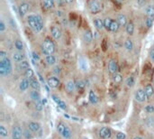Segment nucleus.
<instances>
[{
    "instance_id": "bf43d9fd",
    "label": "nucleus",
    "mask_w": 154,
    "mask_h": 139,
    "mask_svg": "<svg viewBox=\"0 0 154 139\" xmlns=\"http://www.w3.org/2000/svg\"><path fill=\"white\" fill-rule=\"evenodd\" d=\"M98 1H101V0H98Z\"/></svg>"
},
{
    "instance_id": "c756f323",
    "label": "nucleus",
    "mask_w": 154,
    "mask_h": 139,
    "mask_svg": "<svg viewBox=\"0 0 154 139\" xmlns=\"http://www.w3.org/2000/svg\"><path fill=\"white\" fill-rule=\"evenodd\" d=\"M89 99L91 104H96L98 102V97L94 90H90L89 94Z\"/></svg>"
},
{
    "instance_id": "473e14b6",
    "label": "nucleus",
    "mask_w": 154,
    "mask_h": 139,
    "mask_svg": "<svg viewBox=\"0 0 154 139\" xmlns=\"http://www.w3.org/2000/svg\"><path fill=\"white\" fill-rule=\"evenodd\" d=\"M120 25L118 24V22L116 20H113L112 22V25L110 26V29H109V32H112V33H116L118 32V30L120 29Z\"/></svg>"
},
{
    "instance_id": "cd10ccee",
    "label": "nucleus",
    "mask_w": 154,
    "mask_h": 139,
    "mask_svg": "<svg viewBox=\"0 0 154 139\" xmlns=\"http://www.w3.org/2000/svg\"><path fill=\"white\" fill-rule=\"evenodd\" d=\"M17 68H18V70H19V71H21V72H25L27 69L30 68V62L28 61L24 60V61H23V62L18 63V66H17Z\"/></svg>"
},
{
    "instance_id": "603ef678",
    "label": "nucleus",
    "mask_w": 154,
    "mask_h": 139,
    "mask_svg": "<svg viewBox=\"0 0 154 139\" xmlns=\"http://www.w3.org/2000/svg\"><path fill=\"white\" fill-rule=\"evenodd\" d=\"M7 58V53L6 51H0V61H2L4 59Z\"/></svg>"
},
{
    "instance_id": "9b49d317",
    "label": "nucleus",
    "mask_w": 154,
    "mask_h": 139,
    "mask_svg": "<svg viewBox=\"0 0 154 139\" xmlns=\"http://www.w3.org/2000/svg\"><path fill=\"white\" fill-rule=\"evenodd\" d=\"M78 67H79V69L81 70V71L84 72H89V61L86 58H84V57H80L78 59Z\"/></svg>"
},
{
    "instance_id": "de8ad7c7",
    "label": "nucleus",
    "mask_w": 154,
    "mask_h": 139,
    "mask_svg": "<svg viewBox=\"0 0 154 139\" xmlns=\"http://www.w3.org/2000/svg\"><path fill=\"white\" fill-rule=\"evenodd\" d=\"M115 136L116 139H126V135L123 132H117Z\"/></svg>"
},
{
    "instance_id": "c03bdc74",
    "label": "nucleus",
    "mask_w": 154,
    "mask_h": 139,
    "mask_svg": "<svg viewBox=\"0 0 154 139\" xmlns=\"http://www.w3.org/2000/svg\"><path fill=\"white\" fill-rule=\"evenodd\" d=\"M144 111H145L147 114L154 113V106H153V105H147V106L144 108Z\"/></svg>"
},
{
    "instance_id": "dca6fc26",
    "label": "nucleus",
    "mask_w": 154,
    "mask_h": 139,
    "mask_svg": "<svg viewBox=\"0 0 154 139\" xmlns=\"http://www.w3.org/2000/svg\"><path fill=\"white\" fill-rule=\"evenodd\" d=\"M108 71L111 74H114L117 73L118 72V64L117 62L114 59H111L108 62Z\"/></svg>"
},
{
    "instance_id": "79ce46f5",
    "label": "nucleus",
    "mask_w": 154,
    "mask_h": 139,
    "mask_svg": "<svg viewBox=\"0 0 154 139\" xmlns=\"http://www.w3.org/2000/svg\"><path fill=\"white\" fill-rule=\"evenodd\" d=\"M24 139H32L33 135H32V132L29 129V128H26L24 130Z\"/></svg>"
},
{
    "instance_id": "6ab92c4d",
    "label": "nucleus",
    "mask_w": 154,
    "mask_h": 139,
    "mask_svg": "<svg viewBox=\"0 0 154 139\" xmlns=\"http://www.w3.org/2000/svg\"><path fill=\"white\" fill-rule=\"evenodd\" d=\"M144 91H145V94L147 96V98H150L154 96V87L152 84H146L145 87H144Z\"/></svg>"
},
{
    "instance_id": "72a5a7b5",
    "label": "nucleus",
    "mask_w": 154,
    "mask_h": 139,
    "mask_svg": "<svg viewBox=\"0 0 154 139\" xmlns=\"http://www.w3.org/2000/svg\"><path fill=\"white\" fill-rule=\"evenodd\" d=\"M0 136L6 139L8 137V131L7 128L4 125H0Z\"/></svg>"
},
{
    "instance_id": "20e7f679",
    "label": "nucleus",
    "mask_w": 154,
    "mask_h": 139,
    "mask_svg": "<svg viewBox=\"0 0 154 139\" xmlns=\"http://www.w3.org/2000/svg\"><path fill=\"white\" fill-rule=\"evenodd\" d=\"M88 7H89V12L93 14L100 13L103 8L102 4L100 3V1H98V0H89Z\"/></svg>"
},
{
    "instance_id": "58836bf2",
    "label": "nucleus",
    "mask_w": 154,
    "mask_h": 139,
    "mask_svg": "<svg viewBox=\"0 0 154 139\" xmlns=\"http://www.w3.org/2000/svg\"><path fill=\"white\" fill-rule=\"evenodd\" d=\"M135 84V79L132 76H129L126 80H125V85L128 87V88H132Z\"/></svg>"
},
{
    "instance_id": "f8f14e48",
    "label": "nucleus",
    "mask_w": 154,
    "mask_h": 139,
    "mask_svg": "<svg viewBox=\"0 0 154 139\" xmlns=\"http://www.w3.org/2000/svg\"><path fill=\"white\" fill-rule=\"evenodd\" d=\"M12 59L14 62H17V63H19L25 60V54L24 53V51H15V53L13 54L12 55Z\"/></svg>"
},
{
    "instance_id": "f03ea898",
    "label": "nucleus",
    "mask_w": 154,
    "mask_h": 139,
    "mask_svg": "<svg viewBox=\"0 0 154 139\" xmlns=\"http://www.w3.org/2000/svg\"><path fill=\"white\" fill-rule=\"evenodd\" d=\"M42 51L45 55L53 54L56 51V46L54 42L49 37H46L42 43Z\"/></svg>"
},
{
    "instance_id": "c9c22d12",
    "label": "nucleus",
    "mask_w": 154,
    "mask_h": 139,
    "mask_svg": "<svg viewBox=\"0 0 154 139\" xmlns=\"http://www.w3.org/2000/svg\"><path fill=\"white\" fill-rule=\"evenodd\" d=\"M75 84H76L77 90H83L85 89V87H86V84H85L83 80H77L75 81Z\"/></svg>"
},
{
    "instance_id": "423d86ee",
    "label": "nucleus",
    "mask_w": 154,
    "mask_h": 139,
    "mask_svg": "<svg viewBox=\"0 0 154 139\" xmlns=\"http://www.w3.org/2000/svg\"><path fill=\"white\" fill-rule=\"evenodd\" d=\"M30 10V4L26 1H23L18 5V13L21 17H24L28 14Z\"/></svg>"
},
{
    "instance_id": "f704fd0d",
    "label": "nucleus",
    "mask_w": 154,
    "mask_h": 139,
    "mask_svg": "<svg viewBox=\"0 0 154 139\" xmlns=\"http://www.w3.org/2000/svg\"><path fill=\"white\" fill-rule=\"evenodd\" d=\"M113 81L115 83V84H119L123 81V75L121 73H114L113 74Z\"/></svg>"
},
{
    "instance_id": "3c124183",
    "label": "nucleus",
    "mask_w": 154,
    "mask_h": 139,
    "mask_svg": "<svg viewBox=\"0 0 154 139\" xmlns=\"http://www.w3.org/2000/svg\"><path fill=\"white\" fill-rule=\"evenodd\" d=\"M32 57L33 61H36V62H38V61L40 60V55H39V54L36 53L35 51H32Z\"/></svg>"
},
{
    "instance_id": "ea45409f",
    "label": "nucleus",
    "mask_w": 154,
    "mask_h": 139,
    "mask_svg": "<svg viewBox=\"0 0 154 139\" xmlns=\"http://www.w3.org/2000/svg\"><path fill=\"white\" fill-rule=\"evenodd\" d=\"M153 22H154V18H151V17H148L146 16L144 19V25L146 26V28H150L153 25Z\"/></svg>"
},
{
    "instance_id": "6e6d98bb",
    "label": "nucleus",
    "mask_w": 154,
    "mask_h": 139,
    "mask_svg": "<svg viewBox=\"0 0 154 139\" xmlns=\"http://www.w3.org/2000/svg\"><path fill=\"white\" fill-rule=\"evenodd\" d=\"M133 139H143V138L142 136H140V135H136V136L133 137Z\"/></svg>"
},
{
    "instance_id": "b1692460",
    "label": "nucleus",
    "mask_w": 154,
    "mask_h": 139,
    "mask_svg": "<svg viewBox=\"0 0 154 139\" xmlns=\"http://www.w3.org/2000/svg\"><path fill=\"white\" fill-rule=\"evenodd\" d=\"M51 98H53V100L56 102V104H57L58 107H59L60 109H63V110L67 109V105H66V103H65L63 100H61L59 97H57V96H55V95H53V96H51Z\"/></svg>"
},
{
    "instance_id": "5fc2aeb1",
    "label": "nucleus",
    "mask_w": 154,
    "mask_h": 139,
    "mask_svg": "<svg viewBox=\"0 0 154 139\" xmlns=\"http://www.w3.org/2000/svg\"><path fill=\"white\" fill-rule=\"evenodd\" d=\"M63 3L68 5V6H72L75 3V0H62Z\"/></svg>"
},
{
    "instance_id": "37998d69",
    "label": "nucleus",
    "mask_w": 154,
    "mask_h": 139,
    "mask_svg": "<svg viewBox=\"0 0 154 139\" xmlns=\"http://www.w3.org/2000/svg\"><path fill=\"white\" fill-rule=\"evenodd\" d=\"M66 126L67 125H65L64 123H62V122H60L58 125H57V131H58V133L61 135V134L63 133V131H64V129H65V127H66Z\"/></svg>"
},
{
    "instance_id": "e433bc0d",
    "label": "nucleus",
    "mask_w": 154,
    "mask_h": 139,
    "mask_svg": "<svg viewBox=\"0 0 154 139\" xmlns=\"http://www.w3.org/2000/svg\"><path fill=\"white\" fill-rule=\"evenodd\" d=\"M113 20H114V19H112L110 16H107V17H105V19H104L105 29H107V31H109V29H110V26H111V25H112Z\"/></svg>"
},
{
    "instance_id": "8fccbe9b",
    "label": "nucleus",
    "mask_w": 154,
    "mask_h": 139,
    "mask_svg": "<svg viewBox=\"0 0 154 139\" xmlns=\"http://www.w3.org/2000/svg\"><path fill=\"white\" fill-rule=\"evenodd\" d=\"M147 125H148V127H154V118L153 117H149V118H147Z\"/></svg>"
},
{
    "instance_id": "9d476101",
    "label": "nucleus",
    "mask_w": 154,
    "mask_h": 139,
    "mask_svg": "<svg viewBox=\"0 0 154 139\" xmlns=\"http://www.w3.org/2000/svg\"><path fill=\"white\" fill-rule=\"evenodd\" d=\"M112 136V130L110 127H104L99 130V137L101 139H109Z\"/></svg>"
},
{
    "instance_id": "39448f33",
    "label": "nucleus",
    "mask_w": 154,
    "mask_h": 139,
    "mask_svg": "<svg viewBox=\"0 0 154 139\" xmlns=\"http://www.w3.org/2000/svg\"><path fill=\"white\" fill-rule=\"evenodd\" d=\"M24 130L21 128L20 126L14 125L11 130V137L12 139H22L24 137Z\"/></svg>"
},
{
    "instance_id": "4468645a",
    "label": "nucleus",
    "mask_w": 154,
    "mask_h": 139,
    "mask_svg": "<svg viewBox=\"0 0 154 139\" xmlns=\"http://www.w3.org/2000/svg\"><path fill=\"white\" fill-rule=\"evenodd\" d=\"M93 24L97 31H103L105 29V25H104V19L100 18V17H95L93 19Z\"/></svg>"
},
{
    "instance_id": "aec40b11",
    "label": "nucleus",
    "mask_w": 154,
    "mask_h": 139,
    "mask_svg": "<svg viewBox=\"0 0 154 139\" xmlns=\"http://www.w3.org/2000/svg\"><path fill=\"white\" fill-rule=\"evenodd\" d=\"M30 81V87L32 90H40L41 89V84L38 80V79L36 77H32L29 80Z\"/></svg>"
},
{
    "instance_id": "f3484780",
    "label": "nucleus",
    "mask_w": 154,
    "mask_h": 139,
    "mask_svg": "<svg viewBox=\"0 0 154 139\" xmlns=\"http://www.w3.org/2000/svg\"><path fill=\"white\" fill-rule=\"evenodd\" d=\"M65 89L67 90L68 93H74V91L77 90L76 88V84H75V81L72 80H68L65 84Z\"/></svg>"
},
{
    "instance_id": "a211bd4d",
    "label": "nucleus",
    "mask_w": 154,
    "mask_h": 139,
    "mask_svg": "<svg viewBox=\"0 0 154 139\" xmlns=\"http://www.w3.org/2000/svg\"><path fill=\"white\" fill-rule=\"evenodd\" d=\"M28 128L32 133H37L41 130V125L36 121H31V122L28 123Z\"/></svg>"
},
{
    "instance_id": "4c0bfd02",
    "label": "nucleus",
    "mask_w": 154,
    "mask_h": 139,
    "mask_svg": "<svg viewBox=\"0 0 154 139\" xmlns=\"http://www.w3.org/2000/svg\"><path fill=\"white\" fill-rule=\"evenodd\" d=\"M24 78H26V79H28V80H30L31 78L34 77V72H33V70H32V68L27 69L25 72H24Z\"/></svg>"
},
{
    "instance_id": "7c9ffc66",
    "label": "nucleus",
    "mask_w": 154,
    "mask_h": 139,
    "mask_svg": "<svg viewBox=\"0 0 154 139\" xmlns=\"http://www.w3.org/2000/svg\"><path fill=\"white\" fill-rule=\"evenodd\" d=\"M30 97L33 100V101H39L41 100V95L39 93V90H32L31 92H30Z\"/></svg>"
},
{
    "instance_id": "bb28decb",
    "label": "nucleus",
    "mask_w": 154,
    "mask_h": 139,
    "mask_svg": "<svg viewBox=\"0 0 154 139\" xmlns=\"http://www.w3.org/2000/svg\"><path fill=\"white\" fill-rule=\"evenodd\" d=\"M134 30H135V25H134V23L132 21H129V23L127 24V25L125 26V32L128 35H132L133 33H134Z\"/></svg>"
},
{
    "instance_id": "1a4fd4ad",
    "label": "nucleus",
    "mask_w": 154,
    "mask_h": 139,
    "mask_svg": "<svg viewBox=\"0 0 154 139\" xmlns=\"http://www.w3.org/2000/svg\"><path fill=\"white\" fill-rule=\"evenodd\" d=\"M134 98H135L136 101H138L140 103L144 102L147 99V96L145 94L144 90H142V89H138V90H137L135 91V94H134Z\"/></svg>"
},
{
    "instance_id": "7ed1b4c3",
    "label": "nucleus",
    "mask_w": 154,
    "mask_h": 139,
    "mask_svg": "<svg viewBox=\"0 0 154 139\" xmlns=\"http://www.w3.org/2000/svg\"><path fill=\"white\" fill-rule=\"evenodd\" d=\"M12 72V62L11 60L7 57L2 61H0V75L7 76Z\"/></svg>"
},
{
    "instance_id": "393cba45",
    "label": "nucleus",
    "mask_w": 154,
    "mask_h": 139,
    "mask_svg": "<svg viewBox=\"0 0 154 139\" xmlns=\"http://www.w3.org/2000/svg\"><path fill=\"white\" fill-rule=\"evenodd\" d=\"M124 49L127 51H132L134 48V44H133V42L131 38H126L124 43Z\"/></svg>"
},
{
    "instance_id": "6e6552de",
    "label": "nucleus",
    "mask_w": 154,
    "mask_h": 139,
    "mask_svg": "<svg viewBox=\"0 0 154 139\" xmlns=\"http://www.w3.org/2000/svg\"><path fill=\"white\" fill-rule=\"evenodd\" d=\"M60 84V80L57 76H50V78L47 79V85L50 88L53 89H57Z\"/></svg>"
},
{
    "instance_id": "412c9836",
    "label": "nucleus",
    "mask_w": 154,
    "mask_h": 139,
    "mask_svg": "<svg viewBox=\"0 0 154 139\" xmlns=\"http://www.w3.org/2000/svg\"><path fill=\"white\" fill-rule=\"evenodd\" d=\"M45 62L48 66H55L57 62V59L53 54H49L45 56Z\"/></svg>"
},
{
    "instance_id": "ddd939ff",
    "label": "nucleus",
    "mask_w": 154,
    "mask_h": 139,
    "mask_svg": "<svg viewBox=\"0 0 154 139\" xmlns=\"http://www.w3.org/2000/svg\"><path fill=\"white\" fill-rule=\"evenodd\" d=\"M115 20L118 22V24L120 25V26H121V27H125L127 25V24L129 23L127 16L124 14H117Z\"/></svg>"
},
{
    "instance_id": "4d7b16f0",
    "label": "nucleus",
    "mask_w": 154,
    "mask_h": 139,
    "mask_svg": "<svg viewBox=\"0 0 154 139\" xmlns=\"http://www.w3.org/2000/svg\"><path fill=\"white\" fill-rule=\"evenodd\" d=\"M152 85H153V87H154V80H153V82H152Z\"/></svg>"
},
{
    "instance_id": "a19ab883",
    "label": "nucleus",
    "mask_w": 154,
    "mask_h": 139,
    "mask_svg": "<svg viewBox=\"0 0 154 139\" xmlns=\"http://www.w3.org/2000/svg\"><path fill=\"white\" fill-rule=\"evenodd\" d=\"M136 6L140 8H144L148 5V0H135Z\"/></svg>"
},
{
    "instance_id": "2eb2a0df",
    "label": "nucleus",
    "mask_w": 154,
    "mask_h": 139,
    "mask_svg": "<svg viewBox=\"0 0 154 139\" xmlns=\"http://www.w3.org/2000/svg\"><path fill=\"white\" fill-rule=\"evenodd\" d=\"M83 41L87 44H89L93 42V33L90 29L85 30L83 33Z\"/></svg>"
},
{
    "instance_id": "a18cd8bd",
    "label": "nucleus",
    "mask_w": 154,
    "mask_h": 139,
    "mask_svg": "<svg viewBox=\"0 0 154 139\" xmlns=\"http://www.w3.org/2000/svg\"><path fill=\"white\" fill-rule=\"evenodd\" d=\"M35 109L38 111H42L43 109V103L41 100L35 102Z\"/></svg>"
},
{
    "instance_id": "09e8293b",
    "label": "nucleus",
    "mask_w": 154,
    "mask_h": 139,
    "mask_svg": "<svg viewBox=\"0 0 154 139\" xmlns=\"http://www.w3.org/2000/svg\"><path fill=\"white\" fill-rule=\"evenodd\" d=\"M6 29V23L4 22V20L0 21V33H4Z\"/></svg>"
},
{
    "instance_id": "13d9d810",
    "label": "nucleus",
    "mask_w": 154,
    "mask_h": 139,
    "mask_svg": "<svg viewBox=\"0 0 154 139\" xmlns=\"http://www.w3.org/2000/svg\"><path fill=\"white\" fill-rule=\"evenodd\" d=\"M83 139H88V138H87V137H84Z\"/></svg>"
},
{
    "instance_id": "2f4dec72",
    "label": "nucleus",
    "mask_w": 154,
    "mask_h": 139,
    "mask_svg": "<svg viewBox=\"0 0 154 139\" xmlns=\"http://www.w3.org/2000/svg\"><path fill=\"white\" fill-rule=\"evenodd\" d=\"M71 135H72V134H71V128L68 127V126H66V127H65L63 133L61 134V136H62L64 139H71Z\"/></svg>"
},
{
    "instance_id": "c85d7f7f",
    "label": "nucleus",
    "mask_w": 154,
    "mask_h": 139,
    "mask_svg": "<svg viewBox=\"0 0 154 139\" xmlns=\"http://www.w3.org/2000/svg\"><path fill=\"white\" fill-rule=\"evenodd\" d=\"M14 47L16 49V51H24V43L21 39H15L14 40Z\"/></svg>"
},
{
    "instance_id": "a878e982",
    "label": "nucleus",
    "mask_w": 154,
    "mask_h": 139,
    "mask_svg": "<svg viewBox=\"0 0 154 139\" xmlns=\"http://www.w3.org/2000/svg\"><path fill=\"white\" fill-rule=\"evenodd\" d=\"M144 12L146 16L154 18V5H147V7H144Z\"/></svg>"
},
{
    "instance_id": "49530a36",
    "label": "nucleus",
    "mask_w": 154,
    "mask_h": 139,
    "mask_svg": "<svg viewBox=\"0 0 154 139\" xmlns=\"http://www.w3.org/2000/svg\"><path fill=\"white\" fill-rule=\"evenodd\" d=\"M53 73L56 75V76H58V75H60V72H61V69H60V66H58V65H55L54 66V68H53Z\"/></svg>"
},
{
    "instance_id": "0eeeda50",
    "label": "nucleus",
    "mask_w": 154,
    "mask_h": 139,
    "mask_svg": "<svg viewBox=\"0 0 154 139\" xmlns=\"http://www.w3.org/2000/svg\"><path fill=\"white\" fill-rule=\"evenodd\" d=\"M50 35L54 40L58 41L61 38L62 36V31L60 29V27H59L58 25H53L50 29Z\"/></svg>"
},
{
    "instance_id": "f257e3e1",
    "label": "nucleus",
    "mask_w": 154,
    "mask_h": 139,
    "mask_svg": "<svg viewBox=\"0 0 154 139\" xmlns=\"http://www.w3.org/2000/svg\"><path fill=\"white\" fill-rule=\"evenodd\" d=\"M26 22L34 33H40L44 26V21L41 14H30L26 16Z\"/></svg>"
},
{
    "instance_id": "864d4df0",
    "label": "nucleus",
    "mask_w": 154,
    "mask_h": 139,
    "mask_svg": "<svg viewBox=\"0 0 154 139\" xmlns=\"http://www.w3.org/2000/svg\"><path fill=\"white\" fill-rule=\"evenodd\" d=\"M149 56H150V61L154 62V47H153V48H151V49L150 50Z\"/></svg>"
},
{
    "instance_id": "5701e85b",
    "label": "nucleus",
    "mask_w": 154,
    "mask_h": 139,
    "mask_svg": "<svg viewBox=\"0 0 154 139\" xmlns=\"http://www.w3.org/2000/svg\"><path fill=\"white\" fill-rule=\"evenodd\" d=\"M29 86H30V81H29V80L26 79V78H24V79L20 81V83H19V90H20L21 91H25V90H28Z\"/></svg>"
},
{
    "instance_id": "4be33fe9",
    "label": "nucleus",
    "mask_w": 154,
    "mask_h": 139,
    "mask_svg": "<svg viewBox=\"0 0 154 139\" xmlns=\"http://www.w3.org/2000/svg\"><path fill=\"white\" fill-rule=\"evenodd\" d=\"M42 7L46 10H51L55 7V0H42Z\"/></svg>"
}]
</instances>
